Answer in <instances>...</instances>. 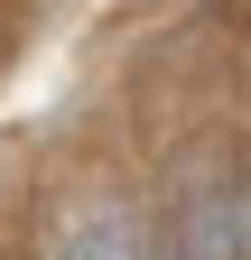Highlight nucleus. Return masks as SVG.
I'll return each instance as SVG.
<instances>
[{
	"mask_svg": "<svg viewBox=\"0 0 251 260\" xmlns=\"http://www.w3.org/2000/svg\"><path fill=\"white\" fill-rule=\"evenodd\" d=\"M66 260H140V233H131V214H84V233L66 242Z\"/></svg>",
	"mask_w": 251,
	"mask_h": 260,
	"instance_id": "f257e3e1",
	"label": "nucleus"
}]
</instances>
